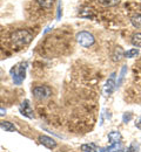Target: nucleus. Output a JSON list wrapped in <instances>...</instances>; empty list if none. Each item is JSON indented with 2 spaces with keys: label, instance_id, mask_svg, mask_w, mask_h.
<instances>
[{
  "label": "nucleus",
  "instance_id": "f03ea898",
  "mask_svg": "<svg viewBox=\"0 0 141 152\" xmlns=\"http://www.w3.org/2000/svg\"><path fill=\"white\" fill-rule=\"evenodd\" d=\"M26 62H20L18 64H16L12 69H11V75L13 78L14 84L20 86L22 83V81L25 80V75H26Z\"/></svg>",
  "mask_w": 141,
  "mask_h": 152
},
{
  "label": "nucleus",
  "instance_id": "0eeeda50",
  "mask_svg": "<svg viewBox=\"0 0 141 152\" xmlns=\"http://www.w3.org/2000/svg\"><path fill=\"white\" fill-rule=\"evenodd\" d=\"M39 142H40L41 145L46 146L47 149H54L57 146V142L53 138L48 137V136H40L39 137Z\"/></svg>",
  "mask_w": 141,
  "mask_h": 152
},
{
  "label": "nucleus",
  "instance_id": "39448f33",
  "mask_svg": "<svg viewBox=\"0 0 141 152\" xmlns=\"http://www.w3.org/2000/svg\"><path fill=\"white\" fill-rule=\"evenodd\" d=\"M19 111L22 116L27 117V118H33V109H32V105L30 104V101L28 99H25L19 107Z\"/></svg>",
  "mask_w": 141,
  "mask_h": 152
},
{
  "label": "nucleus",
  "instance_id": "423d86ee",
  "mask_svg": "<svg viewBox=\"0 0 141 152\" xmlns=\"http://www.w3.org/2000/svg\"><path fill=\"white\" fill-rule=\"evenodd\" d=\"M115 73H113L112 75L109 76V78L107 80V82H106V84H105V87H103V94L106 96H109L112 93H113V90L115 89Z\"/></svg>",
  "mask_w": 141,
  "mask_h": 152
},
{
  "label": "nucleus",
  "instance_id": "aec40b11",
  "mask_svg": "<svg viewBox=\"0 0 141 152\" xmlns=\"http://www.w3.org/2000/svg\"><path fill=\"white\" fill-rule=\"evenodd\" d=\"M131 119H132V114H131V113L123 115V122H125V123H127V122L131 121Z\"/></svg>",
  "mask_w": 141,
  "mask_h": 152
},
{
  "label": "nucleus",
  "instance_id": "4be33fe9",
  "mask_svg": "<svg viewBox=\"0 0 141 152\" xmlns=\"http://www.w3.org/2000/svg\"><path fill=\"white\" fill-rule=\"evenodd\" d=\"M135 125H137V128H139V129H141V117L138 119V122L135 123Z\"/></svg>",
  "mask_w": 141,
  "mask_h": 152
},
{
  "label": "nucleus",
  "instance_id": "6e6552de",
  "mask_svg": "<svg viewBox=\"0 0 141 152\" xmlns=\"http://www.w3.org/2000/svg\"><path fill=\"white\" fill-rule=\"evenodd\" d=\"M35 2L40 8L45 11H51L54 5V0H35Z\"/></svg>",
  "mask_w": 141,
  "mask_h": 152
},
{
  "label": "nucleus",
  "instance_id": "ddd939ff",
  "mask_svg": "<svg viewBox=\"0 0 141 152\" xmlns=\"http://www.w3.org/2000/svg\"><path fill=\"white\" fill-rule=\"evenodd\" d=\"M131 22H132V25H133L135 28L141 29V14H135V15H133V17L131 18Z\"/></svg>",
  "mask_w": 141,
  "mask_h": 152
},
{
  "label": "nucleus",
  "instance_id": "1a4fd4ad",
  "mask_svg": "<svg viewBox=\"0 0 141 152\" xmlns=\"http://www.w3.org/2000/svg\"><path fill=\"white\" fill-rule=\"evenodd\" d=\"M0 128H1L2 130H5V131H8V132L16 131V126H14L11 122H8V121H2V122H0Z\"/></svg>",
  "mask_w": 141,
  "mask_h": 152
},
{
  "label": "nucleus",
  "instance_id": "5701e85b",
  "mask_svg": "<svg viewBox=\"0 0 141 152\" xmlns=\"http://www.w3.org/2000/svg\"><path fill=\"white\" fill-rule=\"evenodd\" d=\"M5 115H6V109L0 108V116H5Z\"/></svg>",
  "mask_w": 141,
  "mask_h": 152
},
{
  "label": "nucleus",
  "instance_id": "f257e3e1",
  "mask_svg": "<svg viewBox=\"0 0 141 152\" xmlns=\"http://www.w3.org/2000/svg\"><path fill=\"white\" fill-rule=\"evenodd\" d=\"M32 39H33V34L28 29H17L11 34L10 41L12 47L19 50L27 47L31 43Z\"/></svg>",
  "mask_w": 141,
  "mask_h": 152
},
{
  "label": "nucleus",
  "instance_id": "f3484780",
  "mask_svg": "<svg viewBox=\"0 0 141 152\" xmlns=\"http://www.w3.org/2000/svg\"><path fill=\"white\" fill-rule=\"evenodd\" d=\"M99 2L105 6H113V5H117L119 1L118 0H99Z\"/></svg>",
  "mask_w": 141,
  "mask_h": 152
},
{
  "label": "nucleus",
  "instance_id": "dca6fc26",
  "mask_svg": "<svg viewBox=\"0 0 141 152\" xmlns=\"http://www.w3.org/2000/svg\"><path fill=\"white\" fill-rule=\"evenodd\" d=\"M139 54V49H137V48H133V49H129V50H127L126 53H125V56L127 57V58H132V57L137 56Z\"/></svg>",
  "mask_w": 141,
  "mask_h": 152
},
{
  "label": "nucleus",
  "instance_id": "4468645a",
  "mask_svg": "<svg viewBox=\"0 0 141 152\" xmlns=\"http://www.w3.org/2000/svg\"><path fill=\"white\" fill-rule=\"evenodd\" d=\"M123 56H125V52H123V49H122L121 47H118V48L115 49L114 54L112 55V57H113V61H120Z\"/></svg>",
  "mask_w": 141,
  "mask_h": 152
},
{
  "label": "nucleus",
  "instance_id": "7ed1b4c3",
  "mask_svg": "<svg viewBox=\"0 0 141 152\" xmlns=\"http://www.w3.org/2000/svg\"><path fill=\"white\" fill-rule=\"evenodd\" d=\"M75 39H77L78 43L80 45L81 47H85V48H88V47L93 46V45H94V42H95L94 37H93L89 32H86V31L79 32V33L77 34Z\"/></svg>",
  "mask_w": 141,
  "mask_h": 152
},
{
  "label": "nucleus",
  "instance_id": "9d476101",
  "mask_svg": "<svg viewBox=\"0 0 141 152\" xmlns=\"http://www.w3.org/2000/svg\"><path fill=\"white\" fill-rule=\"evenodd\" d=\"M81 151L82 152H98V146H97L94 143L82 144V145H81Z\"/></svg>",
  "mask_w": 141,
  "mask_h": 152
},
{
  "label": "nucleus",
  "instance_id": "a211bd4d",
  "mask_svg": "<svg viewBox=\"0 0 141 152\" xmlns=\"http://www.w3.org/2000/svg\"><path fill=\"white\" fill-rule=\"evenodd\" d=\"M126 70H127V68H126V66L122 68V70H121V74H120V78H119V81H118V84L117 86H120L121 82H122V80H123V77H125V74H126Z\"/></svg>",
  "mask_w": 141,
  "mask_h": 152
},
{
  "label": "nucleus",
  "instance_id": "412c9836",
  "mask_svg": "<svg viewBox=\"0 0 141 152\" xmlns=\"http://www.w3.org/2000/svg\"><path fill=\"white\" fill-rule=\"evenodd\" d=\"M61 1V0H60ZM59 1V5H58V15H57V18H58V20L61 18V14H62V12H61V2Z\"/></svg>",
  "mask_w": 141,
  "mask_h": 152
},
{
  "label": "nucleus",
  "instance_id": "20e7f679",
  "mask_svg": "<svg viewBox=\"0 0 141 152\" xmlns=\"http://www.w3.org/2000/svg\"><path fill=\"white\" fill-rule=\"evenodd\" d=\"M33 95L39 101H44L46 98H48L49 96L52 95V89L47 86H39V87H35L33 89Z\"/></svg>",
  "mask_w": 141,
  "mask_h": 152
},
{
  "label": "nucleus",
  "instance_id": "f8f14e48",
  "mask_svg": "<svg viewBox=\"0 0 141 152\" xmlns=\"http://www.w3.org/2000/svg\"><path fill=\"white\" fill-rule=\"evenodd\" d=\"M132 45L137 48H141V33H135L132 37Z\"/></svg>",
  "mask_w": 141,
  "mask_h": 152
},
{
  "label": "nucleus",
  "instance_id": "2eb2a0df",
  "mask_svg": "<svg viewBox=\"0 0 141 152\" xmlns=\"http://www.w3.org/2000/svg\"><path fill=\"white\" fill-rule=\"evenodd\" d=\"M108 138H109V140H111V143H117V142H121V134L119 132H117V131H113V132H111L108 134Z\"/></svg>",
  "mask_w": 141,
  "mask_h": 152
},
{
  "label": "nucleus",
  "instance_id": "9b49d317",
  "mask_svg": "<svg viewBox=\"0 0 141 152\" xmlns=\"http://www.w3.org/2000/svg\"><path fill=\"white\" fill-rule=\"evenodd\" d=\"M122 143L121 142H117V143H112V145L109 148H107L108 152H121L122 151Z\"/></svg>",
  "mask_w": 141,
  "mask_h": 152
},
{
  "label": "nucleus",
  "instance_id": "6ab92c4d",
  "mask_svg": "<svg viewBox=\"0 0 141 152\" xmlns=\"http://www.w3.org/2000/svg\"><path fill=\"white\" fill-rule=\"evenodd\" d=\"M137 150H138V146L135 145V143H133V144H131V146L127 149L126 152H137Z\"/></svg>",
  "mask_w": 141,
  "mask_h": 152
}]
</instances>
